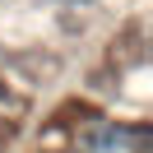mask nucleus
Instances as JSON below:
<instances>
[{"label":"nucleus","instance_id":"nucleus-1","mask_svg":"<svg viewBox=\"0 0 153 153\" xmlns=\"http://www.w3.org/2000/svg\"><path fill=\"white\" fill-rule=\"evenodd\" d=\"M125 144L139 149V144H144V130H125L121 121H107V125H93V130L84 134V153H121Z\"/></svg>","mask_w":153,"mask_h":153},{"label":"nucleus","instance_id":"nucleus-2","mask_svg":"<svg viewBox=\"0 0 153 153\" xmlns=\"http://www.w3.org/2000/svg\"><path fill=\"white\" fill-rule=\"evenodd\" d=\"M60 5H70V10H79V5H93V0H60Z\"/></svg>","mask_w":153,"mask_h":153}]
</instances>
